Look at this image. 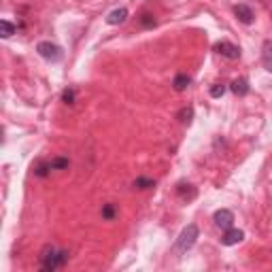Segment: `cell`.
Here are the masks:
<instances>
[{"label":"cell","instance_id":"obj_1","mask_svg":"<svg viewBox=\"0 0 272 272\" xmlns=\"http://www.w3.org/2000/svg\"><path fill=\"white\" fill-rule=\"evenodd\" d=\"M68 262V251L66 249H58L53 245H45L41 251V270L53 272L58 268H64Z\"/></svg>","mask_w":272,"mask_h":272},{"label":"cell","instance_id":"obj_2","mask_svg":"<svg viewBox=\"0 0 272 272\" xmlns=\"http://www.w3.org/2000/svg\"><path fill=\"white\" fill-rule=\"evenodd\" d=\"M198 236H200V230H198L196 224H189L187 227H183L181 234H179V238H177V242H175V251L177 253H187L189 249L196 245Z\"/></svg>","mask_w":272,"mask_h":272},{"label":"cell","instance_id":"obj_3","mask_svg":"<svg viewBox=\"0 0 272 272\" xmlns=\"http://www.w3.org/2000/svg\"><path fill=\"white\" fill-rule=\"evenodd\" d=\"M37 53L41 55L43 60H47V62H60L64 58L62 47L53 45L51 41H41L39 45H37Z\"/></svg>","mask_w":272,"mask_h":272},{"label":"cell","instance_id":"obj_4","mask_svg":"<svg viewBox=\"0 0 272 272\" xmlns=\"http://www.w3.org/2000/svg\"><path fill=\"white\" fill-rule=\"evenodd\" d=\"M215 51L219 55H224L226 60H238L240 58V47H236L230 41H219L217 45H215Z\"/></svg>","mask_w":272,"mask_h":272},{"label":"cell","instance_id":"obj_5","mask_svg":"<svg viewBox=\"0 0 272 272\" xmlns=\"http://www.w3.org/2000/svg\"><path fill=\"white\" fill-rule=\"evenodd\" d=\"M213 221H215V226L221 227V230L226 232V230H230V227L234 226V213L227 211V209H219V211H215Z\"/></svg>","mask_w":272,"mask_h":272},{"label":"cell","instance_id":"obj_6","mask_svg":"<svg viewBox=\"0 0 272 272\" xmlns=\"http://www.w3.org/2000/svg\"><path fill=\"white\" fill-rule=\"evenodd\" d=\"M234 15L238 17V21H242L245 26H251L253 19H255V13L249 4H236L234 6Z\"/></svg>","mask_w":272,"mask_h":272},{"label":"cell","instance_id":"obj_7","mask_svg":"<svg viewBox=\"0 0 272 272\" xmlns=\"http://www.w3.org/2000/svg\"><path fill=\"white\" fill-rule=\"evenodd\" d=\"M242 238H245V232H242V230H236V227H230V230H226L224 238H221V245L234 247V245H238V242H242Z\"/></svg>","mask_w":272,"mask_h":272},{"label":"cell","instance_id":"obj_8","mask_svg":"<svg viewBox=\"0 0 272 272\" xmlns=\"http://www.w3.org/2000/svg\"><path fill=\"white\" fill-rule=\"evenodd\" d=\"M128 9L126 6H121V9H115V11H111L109 15H106V24L109 26H119V24H126L128 21Z\"/></svg>","mask_w":272,"mask_h":272},{"label":"cell","instance_id":"obj_9","mask_svg":"<svg viewBox=\"0 0 272 272\" xmlns=\"http://www.w3.org/2000/svg\"><path fill=\"white\" fill-rule=\"evenodd\" d=\"M262 64L268 73H272V39L264 41V45H262Z\"/></svg>","mask_w":272,"mask_h":272},{"label":"cell","instance_id":"obj_10","mask_svg":"<svg viewBox=\"0 0 272 272\" xmlns=\"http://www.w3.org/2000/svg\"><path fill=\"white\" fill-rule=\"evenodd\" d=\"M230 90L234 91L236 96H247L249 90H251V85H249V81H247L245 77H238V79H234V81H232Z\"/></svg>","mask_w":272,"mask_h":272},{"label":"cell","instance_id":"obj_11","mask_svg":"<svg viewBox=\"0 0 272 272\" xmlns=\"http://www.w3.org/2000/svg\"><path fill=\"white\" fill-rule=\"evenodd\" d=\"M177 194L181 200H194L196 198V187L189 183H179L177 185Z\"/></svg>","mask_w":272,"mask_h":272},{"label":"cell","instance_id":"obj_12","mask_svg":"<svg viewBox=\"0 0 272 272\" xmlns=\"http://www.w3.org/2000/svg\"><path fill=\"white\" fill-rule=\"evenodd\" d=\"M189 83H191L189 75H185V73H179V75L175 77V81H173V88H175L177 91H185V90L189 88Z\"/></svg>","mask_w":272,"mask_h":272},{"label":"cell","instance_id":"obj_13","mask_svg":"<svg viewBox=\"0 0 272 272\" xmlns=\"http://www.w3.org/2000/svg\"><path fill=\"white\" fill-rule=\"evenodd\" d=\"M179 121L181 124H185V126H189L191 124V119H194V106H183L181 111H179Z\"/></svg>","mask_w":272,"mask_h":272},{"label":"cell","instance_id":"obj_14","mask_svg":"<svg viewBox=\"0 0 272 272\" xmlns=\"http://www.w3.org/2000/svg\"><path fill=\"white\" fill-rule=\"evenodd\" d=\"M15 30H17V28L13 26L11 21H6V19L0 21V34H2V39H9V37H13V34H15Z\"/></svg>","mask_w":272,"mask_h":272},{"label":"cell","instance_id":"obj_15","mask_svg":"<svg viewBox=\"0 0 272 272\" xmlns=\"http://www.w3.org/2000/svg\"><path fill=\"white\" fill-rule=\"evenodd\" d=\"M134 187L136 189H151V187H155V181L153 179H147V177H138L134 181Z\"/></svg>","mask_w":272,"mask_h":272},{"label":"cell","instance_id":"obj_16","mask_svg":"<svg viewBox=\"0 0 272 272\" xmlns=\"http://www.w3.org/2000/svg\"><path fill=\"white\" fill-rule=\"evenodd\" d=\"M49 164H51V170H66L70 166V160L68 157H53Z\"/></svg>","mask_w":272,"mask_h":272},{"label":"cell","instance_id":"obj_17","mask_svg":"<svg viewBox=\"0 0 272 272\" xmlns=\"http://www.w3.org/2000/svg\"><path fill=\"white\" fill-rule=\"evenodd\" d=\"M115 215H117V206L115 204H104L102 206V219H106V221H113L115 219Z\"/></svg>","mask_w":272,"mask_h":272},{"label":"cell","instance_id":"obj_18","mask_svg":"<svg viewBox=\"0 0 272 272\" xmlns=\"http://www.w3.org/2000/svg\"><path fill=\"white\" fill-rule=\"evenodd\" d=\"M138 21H140V26H142V28H155V24H157L155 17L151 15V13H142Z\"/></svg>","mask_w":272,"mask_h":272},{"label":"cell","instance_id":"obj_19","mask_svg":"<svg viewBox=\"0 0 272 272\" xmlns=\"http://www.w3.org/2000/svg\"><path fill=\"white\" fill-rule=\"evenodd\" d=\"M49 170H51V164H49V162H41L39 166L34 168V175L43 179V177H47V175H49Z\"/></svg>","mask_w":272,"mask_h":272},{"label":"cell","instance_id":"obj_20","mask_svg":"<svg viewBox=\"0 0 272 272\" xmlns=\"http://www.w3.org/2000/svg\"><path fill=\"white\" fill-rule=\"evenodd\" d=\"M226 85L224 83H215L213 85V88H211V98H221V96H224L226 94Z\"/></svg>","mask_w":272,"mask_h":272},{"label":"cell","instance_id":"obj_21","mask_svg":"<svg viewBox=\"0 0 272 272\" xmlns=\"http://www.w3.org/2000/svg\"><path fill=\"white\" fill-rule=\"evenodd\" d=\"M62 100H64L66 104H75V90H73V88H66V90H64V91H62Z\"/></svg>","mask_w":272,"mask_h":272}]
</instances>
